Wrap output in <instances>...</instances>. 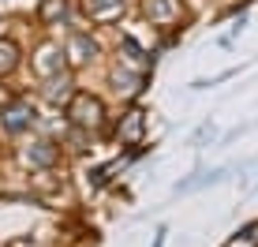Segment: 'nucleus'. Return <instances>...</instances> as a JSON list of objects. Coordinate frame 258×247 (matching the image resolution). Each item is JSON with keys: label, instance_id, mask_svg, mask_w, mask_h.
<instances>
[{"label": "nucleus", "instance_id": "obj_1", "mask_svg": "<svg viewBox=\"0 0 258 247\" xmlns=\"http://www.w3.org/2000/svg\"><path fill=\"white\" fill-rule=\"evenodd\" d=\"M68 120H71V128L101 131L105 128V101L90 90H75L71 101H68Z\"/></svg>", "mask_w": 258, "mask_h": 247}, {"label": "nucleus", "instance_id": "obj_2", "mask_svg": "<svg viewBox=\"0 0 258 247\" xmlns=\"http://www.w3.org/2000/svg\"><path fill=\"white\" fill-rule=\"evenodd\" d=\"M142 15L154 26H176L187 15V8H183V0H142Z\"/></svg>", "mask_w": 258, "mask_h": 247}, {"label": "nucleus", "instance_id": "obj_3", "mask_svg": "<svg viewBox=\"0 0 258 247\" xmlns=\"http://www.w3.org/2000/svg\"><path fill=\"white\" fill-rule=\"evenodd\" d=\"M94 56H97V41L86 30H75L68 38V45H64V60H68L71 68H83V64H90Z\"/></svg>", "mask_w": 258, "mask_h": 247}, {"label": "nucleus", "instance_id": "obj_4", "mask_svg": "<svg viewBox=\"0 0 258 247\" xmlns=\"http://www.w3.org/2000/svg\"><path fill=\"white\" fill-rule=\"evenodd\" d=\"M142 135H146V112L142 109H127L120 116V124H116V139L123 146H139Z\"/></svg>", "mask_w": 258, "mask_h": 247}, {"label": "nucleus", "instance_id": "obj_5", "mask_svg": "<svg viewBox=\"0 0 258 247\" xmlns=\"http://www.w3.org/2000/svg\"><path fill=\"white\" fill-rule=\"evenodd\" d=\"M23 161L34 165V169H52V165L60 161V146L49 143V139H38V143H30L23 150Z\"/></svg>", "mask_w": 258, "mask_h": 247}, {"label": "nucleus", "instance_id": "obj_6", "mask_svg": "<svg viewBox=\"0 0 258 247\" xmlns=\"http://www.w3.org/2000/svg\"><path fill=\"white\" fill-rule=\"evenodd\" d=\"M64 52H60V45H41L38 49V56H34V72H38L41 79H52V75H60L64 72Z\"/></svg>", "mask_w": 258, "mask_h": 247}, {"label": "nucleus", "instance_id": "obj_7", "mask_svg": "<svg viewBox=\"0 0 258 247\" xmlns=\"http://www.w3.org/2000/svg\"><path fill=\"white\" fill-rule=\"evenodd\" d=\"M123 8H127V0H83L86 19H94V23L120 19V15H123Z\"/></svg>", "mask_w": 258, "mask_h": 247}, {"label": "nucleus", "instance_id": "obj_8", "mask_svg": "<svg viewBox=\"0 0 258 247\" xmlns=\"http://www.w3.org/2000/svg\"><path fill=\"white\" fill-rule=\"evenodd\" d=\"M34 120H38V116H34V109H30V105H8V109H4V128L12 131V135L26 131Z\"/></svg>", "mask_w": 258, "mask_h": 247}, {"label": "nucleus", "instance_id": "obj_9", "mask_svg": "<svg viewBox=\"0 0 258 247\" xmlns=\"http://www.w3.org/2000/svg\"><path fill=\"white\" fill-rule=\"evenodd\" d=\"M71 86H75V83H71V75H68V72H60V75H52L49 83H45V98H49L52 105H60V101H71V94H75Z\"/></svg>", "mask_w": 258, "mask_h": 247}, {"label": "nucleus", "instance_id": "obj_10", "mask_svg": "<svg viewBox=\"0 0 258 247\" xmlns=\"http://www.w3.org/2000/svg\"><path fill=\"white\" fill-rule=\"evenodd\" d=\"M19 64H23V49L15 45V41L0 38V79H4V75H12Z\"/></svg>", "mask_w": 258, "mask_h": 247}, {"label": "nucleus", "instance_id": "obj_11", "mask_svg": "<svg viewBox=\"0 0 258 247\" xmlns=\"http://www.w3.org/2000/svg\"><path fill=\"white\" fill-rule=\"evenodd\" d=\"M112 83H116V94L131 98V94H139V86H142V72L131 75L127 68H116V72H112Z\"/></svg>", "mask_w": 258, "mask_h": 247}, {"label": "nucleus", "instance_id": "obj_12", "mask_svg": "<svg viewBox=\"0 0 258 247\" xmlns=\"http://www.w3.org/2000/svg\"><path fill=\"white\" fill-rule=\"evenodd\" d=\"M38 19L45 23V26H52V23H64V19H68V0H41Z\"/></svg>", "mask_w": 258, "mask_h": 247}, {"label": "nucleus", "instance_id": "obj_13", "mask_svg": "<svg viewBox=\"0 0 258 247\" xmlns=\"http://www.w3.org/2000/svg\"><path fill=\"white\" fill-rule=\"evenodd\" d=\"M8 105H15V94L8 86H0V109H8Z\"/></svg>", "mask_w": 258, "mask_h": 247}, {"label": "nucleus", "instance_id": "obj_14", "mask_svg": "<svg viewBox=\"0 0 258 247\" xmlns=\"http://www.w3.org/2000/svg\"><path fill=\"white\" fill-rule=\"evenodd\" d=\"M0 38H4V19H0Z\"/></svg>", "mask_w": 258, "mask_h": 247}]
</instances>
